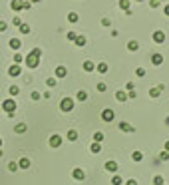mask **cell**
<instances>
[{
	"mask_svg": "<svg viewBox=\"0 0 169 185\" xmlns=\"http://www.w3.org/2000/svg\"><path fill=\"white\" fill-rule=\"evenodd\" d=\"M163 12H165V16H169V4H167L165 8H163Z\"/></svg>",
	"mask_w": 169,
	"mask_h": 185,
	"instance_id": "49",
	"label": "cell"
},
{
	"mask_svg": "<svg viewBox=\"0 0 169 185\" xmlns=\"http://www.w3.org/2000/svg\"><path fill=\"white\" fill-rule=\"evenodd\" d=\"M102 24H103V26H110L112 22H110V18H102Z\"/></svg>",
	"mask_w": 169,
	"mask_h": 185,
	"instance_id": "46",
	"label": "cell"
},
{
	"mask_svg": "<svg viewBox=\"0 0 169 185\" xmlns=\"http://www.w3.org/2000/svg\"><path fill=\"white\" fill-rule=\"evenodd\" d=\"M122 183H123V179L119 177V175H113L112 177V185H122Z\"/></svg>",
	"mask_w": 169,
	"mask_h": 185,
	"instance_id": "31",
	"label": "cell"
},
{
	"mask_svg": "<svg viewBox=\"0 0 169 185\" xmlns=\"http://www.w3.org/2000/svg\"><path fill=\"white\" fill-rule=\"evenodd\" d=\"M68 20H70V22H72V24H76V22H78V20H80L78 12H70V14H68Z\"/></svg>",
	"mask_w": 169,
	"mask_h": 185,
	"instance_id": "23",
	"label": "cell"
},
{
	"mask_svg": "<svg viewBox=\"0 0 169 185\" xmlns=\"http://www.w3.org/2000/svg\"><path fill=\"white\" fill-rule=\"evenodd\" d=\"M132 159H133V161H141V159H143V153H141V151H133V153H132Z\"/></svg>",
	"mask_w": 169,
	"mask_h": 185,
	"instance_id": "27",
	"label": "cell"
},
{
	"mask_svg": "<svg viewBox=\"0 0 169 185\" xmlns=\"http://www.w3.org/2000/svg\"><path fill=\"white\" fill-rule=\"evenodd\" d=\"M159 159H161V161H167V159H169V151H165V149H163L161 153H159Z\"/></svg>",
	"mask_w": 169,
	"mask_h": 185,
	"instance_id": "33",
	"label": "cell"
},
{
	"mask_svg": "<svg viewBox=\"0 0 169 185\" xmlns=\"http://www.w3.org/2000/svg\"><path fill=\"white\" fill-rule=\"evenodd\" d=\"M24 62H26V66H28L30 70H34V68H38V64H40V58H36V56H32V54H28V56L24 58Z\"/></svg>",
	"mask_w": 169,
	"mask_h": 185,
	"instance_id": "4",
	"label": "cell"
},
{
	"mask_svg": "<svg viewBox=\"0 0 169 185\" xmlns=\"http://www.w3.org/2000/svg\"><path fill=\"white\" fill-rule=\"evenodd\" d=\"M60 110H62V112H72L74 110V100H72V98H64V100L62 102H60Z\"/></svg>",
	"mask_w": 169,
	"mask_h": 185,
	"instance_id": "3",
	"label": "cell"
},
{
	"mask_svg": "<svg viewBox=\"0 0 169 185\" xmlns=\"http://www.w3.org/2000/svg\"><path fill=\"white\" fill-rule=\"evenodd\" d=\"M106 171L116 173V171H117V163H116V161H106Z\"/></svg>",
	"mask_w": 169,
	"mask_h": 185,
	"instance_id": "15",
	"label": "cell"
},
{
	"mask_svg": "<svg viewBox=\"0 0 169 185\" xmlns=\"http://www.w3.org/2000/svg\"><path fill=\"white\" fill-rule=\"evenodd\" d=\"M97 72H100V74H106V72H107V64H106V62L97 64Z\"/></svg>",
	"mask_w": 169,
	"mask_h": 185,
	"instance_id": "28",
	"label": "cell"
},
{
	"mask_svg": "<svg viewBox=\"0 0 169 185\" xmlns=\"http://www.w3.org/2000/svg\"><path fill=\"white\" fill-rule=\"evenodd\" d=\"M66 139L68 141H78V132H76V129H70L68 135H66Z\"/></svg>",
	"mask_w": 169,
	"mask_h": 185,
	"instance_id": "20",
	"label": "cell"
},
{
	"mask_svg": "<svg viewBox=\"0 0 169 185\" xmlns=\"http://www.w3.org/2000/svg\"><path fill=\"white\" fill-rule=\"evenodd\" d=\"M113 118H116V112H113L112 108H103V110H102V122L112 123V122H113Z\"/></svg>",
	"mask_w": 169,
	"mask_h": 185,
	"instance_id": "2",
	"label": "cell"
},
{
	"mask_svg": "<svg viewBox=\"0 0 169 185\" xmlns=\"http://www.w3.org/2000/svg\"><path fill=\"white\" fill-rule=\"evenodd\" d=\"M125 185H137V181H135V179H127V181H125Z\"/></svg>",
	"mask_w": 169,
	"mask_h": 185,
	"instance_id": "47",
	"label": "cell"
},
{
	"mask_svg": "<svg viewBox=\"0 0 169 185\" xmlns=\"http://www.w3.org/2000/svg\"><path fill=\"white\" fill-rule=\"evenodd\" d=\"M26 129H28L26 123H18V126L14 128V132H16V133H26Z\"/></svg>",
	"mask_w": 169,
	"mask_h": 185,
	"instance_id": "21",
	"label": "cell"
},
{
	"mask_svg": "<svg viewBox=\"0 0 169 185\" xmlns=\"http://www.w3.org/2000/svg\"><path fill=\"white\" fill-rule=\"evenodd\" d=\"M8 44H10V48H12V50L18 52V50H20V46H22V40H18V38H10Z\"/></svg>",
	"mask_w": 169,
	"mask_h": 185,
	"instance_id": "10",
	"label": "cell"
},
{
	"mask_svg": "<svg viewBox=\"0 0 169 185\" xmlns=\"http://www.w3.org/2000/svg\"><path fill=\"white\" fill-rule=\"evenodd\" d=\"M8 94H10V96H12V98H14V96H18V94H20V88H18V86H10V90H8Z\"/></svg>",
	"mask_w": 169,
	"mask_h": 185,
	"instance_id": "26",
	"label": "cell"
},
{
	"mask_svg": "<svg viewBox=\"0 0 169 185\" xmlns=\"http://www.w3.org/2000/svg\"><path fill=\"white\" fill-rule=\"evenodd\" d=\"M54 74H56V78H60V80H62V78H66V76H68V70H66V66H58Z\"/></svg>",
	"mask_w": 169,
	"mask_h": 185,
	"instance_id": "9",
	"label": "cell"
},
{
	"mask_svg": "<svg viewBox=\"0 0 169 185\" xmlns=\"http://www.w3.org/2000/svg\"><path fill=\"white\" fill-rule=\"evenodd\" d=\"M161 92H163V86L159 84V86H155V88H151V90H149V96H151V98H159V96H161Z\"/></svg>",
	"mask_w": 169,
	"mask_h": 185,
	"instance_id": "12",
	"label": "cell"
},
{
	"mask_svg": "<svg viewBox=\"0 0 169 185\" xmlns=\"http://www.w3.org/2000/svg\"><path fill=\"white\" fill-rule=\"evenodd\" d=\"M153 185H163V177L161 175H155L153 177Z\"/></svg>",
	"mask_w": 169,
	"mask_h": 185,
	"instance_id": "39",
	"label": "cell"
},
{
	"mask_svg": "<svg viewBox=\"0 0 169 185\" xmlns=\"http://www.w3.org/2000/svg\"><path fill=\"white\" fill-rule=\"evenodd\" d=\"M119 8L125 10V12H129V0H119Z\"/></svg>",
	"mask_w": 169,
	"mask_h": 185,
	"instance_id": "25",
	"label": "cell"
},
{
	"mask_svg": "<svg viewBox=\"0 0 169 185\" xmlns=\"http://www.w3.org/2000/svg\"><path fill=\"white\" fill-rule=\"evenodd\" d=\"M46 86H48V88H54V86H56V78H48L46 80Z\"/></svg>",
	"mask_w": 169,
	"mask_h": 185,
	"instance_id": "36",
	"label": "cell"
},
{
	"mask_svg": "<svg viewBox=\"0 0 169 185\" xmlns=\"http://www.w3.org/2000/svg\"><path fill=\"white\" fill-rule=\"evenodd\" d=\"M127 50H132V52L139 50V42H137V40H129V42H127Z\"/></svg>",
	"mask_w": 169,
	"mask_h": 185,
	"instance_id": "18",
	"label": "cell"
},
{
	"mask_svg": "<svg viewBox=\"0 0 169 185\" xmlns=\"http://www.w3.org/2000/svg\"><path fill=\"white\" fill-rule=\"evenodd\" d=\"M18 167H20V169H28V167H30V159H28V157H22V159L18 161Z\"/></svg>",
	"mask_w": 169,
	"mask_h": 185,
	"instance_id": "17",
	"label": "cell"
},
{
	"mask_svg": "<svg viewBox=\"0 0 169 185\" xmlns=\"http://www.w3.org/2000/svg\"><path fill=\"white\" fill-rule=\"evenodd\" d=\"M20 32H22V34H30V26L22 22V26H20Z\"/></svg>",
	"mask_w": 169,
	"mask_h": 185,
	"instance_id": "32",
	"label": "cell"
},
{
	"mask_svg": "<svg viewBox=\"0 0 169 185\" xmlns=\"http://www.w3.org/2000/svg\"><path fill=\"white\" fill-rule=\"evenodd\" d=\"M2 108H4V112H6L8 118H14V113H16V102L12 100V98L4 100V102H2Z\"/></svg>",
	"mask_w": 169,
	"mask_h": 185,
	"instance_id": "1",
	"label": "cell"
},
{
	"mask_svg": "<svg viewBox=\"0 0 169 185\" xmlns=\"http://www.w3.org/2000/svg\"><path fill=\"white\" fill-rule=\"evenodd\" d=\"M90 149L94 151V153H100V151H102V145H100V143H96V141H94V143L90 145Z\"/></svg>",
	"mask_w": 169,
	"mask_h": 185,
	"instance_id": "30",
	"label": "cell"
},
{
	"mask_svg": "<svg viewBox=\"0 0 169 185\" xmlns=\"http://www.w3.org/2000/svg\"><path fill=\"white\" fill-rule=\"evenodd\" d=\"M12 24H14V26H18V28H20V26H22V20H20V18H18V16H14V20H12Z\"/></svg>",
	"mask_w": 169,
	"mask_h": 185,
	"instance_id": "40",
	"label": "cell"
},
{
	"mask_svg": "<svg viewBox=\"0 0 169 185\" xmlns=\"http://www.w3.org/2000/svg\"><path fill=\"white\" fill-rule=\"evenodd\" d=\"M151 38H153V42H155V44H163V42H165V34H163L161 30H155Z\"/></svg>",
	"mask_w": 169,
	"mask_h": 185,
	"instance_id": "6",
	"label": "cell"
},
{
	"mask_svg": "<svg viewBox=\"0 0 169 185\" xmlns=\"http://www.w3.org/2000/svg\"><path fill=\"white\" fill-rule=\"evenodd\" d=\"M151 64H153V66H161V64H163V56H161V54H153V56H151Z\"/></svg>",
	"mask_w": 169,
	"mask_h": 185,
	"instance_id": "13",
	"label": "cell"
},
{
	"mask_svg": "<svg viewBox=\"0 0 169 185\" xmlns=\"http://www.w3.org/2000/svg\"><path fill=\"white\" fill-rule=\"evenodd\" d=\"M76 36H78V34H76V32H68V34H66V38H68V40H76Z\"/></svg>",
	"mask_w": 169,
	"mask_h": 185,
	"instance_id": "42",
	"label": "cell"
},
{
	"mask_svg": "<svg viewBox=\"0 0 169 185\" xmlns=\"http://www.w3.org/2000/svg\"><path fill=\"white\" fill-rule=\"evenodd\" d=\"M22 62H24V58L20 56L18 52H16V54H14V64H22Z\"/></svg>",
	"mask_w": 169,
	"mask_h": 185,
	"instance_id": "35",
	"label": "cell"
},
{
	"mask_svg": "<svg viewBox=\"0 0 169 185\" xmlns=\"http://www.w3.org/2000/svg\"><path fill=\"white\" fill-rule=\"evenodd\" d=\"M72 177H74V179H78V181H82V179H86V173H84V169L76 167V169L72 171Z\"/></svg>",
	"mask_w": 169,
	"mask_h": 185,
	"instance_id": "8",
	"label": "cell"
},
{
	"mask_svg": "<svg viewBox=\"0 0 169 185\" xmlns=\"http://www.w3.org/2000/svg\"><path fill=\"white\" fill-rule=\"evenodd\" d=\"M135 2H143V0H135Z\"/></svg>",
	"mask_w": 169,
	"mask_h": 185,
	"instance_id": "54",
	"label": "cell"
},
{
	"mask_svg": "<svg viewBox=\"0 0 169 185\" xmlns=\"http://www.w3.org/2000/svg\"><path fill=\"white\" fill-rule=\"evenodd\" d=\"M94 141H96V143H102V141H103V133L102 132H96L94 133Z\"/></svg>",
	"mask_w": 169,
	"mask_h": 185,
	"instance_id": "29",
	"label": "cell"
},
{
	"mask_svg": "<svg viewBox=\"0 0 169 185\" xmlns=\"http://www.w3.org/2000/svg\"><path fill=\"white\" fill-rule=\"evenodd\" d=\"M8 169H10V171H18V163H16V161H10V163H8Z\"/></svg>",
	"mask_w": 169,
	"mask_h": 185,
	"instance_id": "34",
	"label": "cell"
},
{
	"mask_svg": "<svg viewBox=\"0 0 169 185\" xmlns=\"http://www.w3.org/2000/svg\"><path fill=\"white\" fill-rule=\"evenodd\" d=\"M165 123H167V126H169V118H165Z\"/></svg>",
	"mask_w": 169,
	"mask_h": 185,
	"instance_id": "51",
	"label": "cell"
},
{
	"mask_svg": "<svg viewBox=\"0 0 169 185\" xmlns=\"http://www.w3.org/2000/svg\"><path fill=\"white\" fill-rule=\"evenodd\" d=\"M30 98H32V100H40V94H38V92H32Z\"/></svg>",
	"mask_w": 169,
	"mask_h": 185,
	"instance_id": "45",
	"label": "cell"
},
{
	"mask_svg": "<svg viewBox=\"0 0 169 185\" xmlns=\"http://www.w3.org/2000/svg\"><path fill=\"white\" fill-rule=\"evenodd\" d=\"M32 2H40V0H30V4H32Z\"/></svg>",
	"mask_w": 169,
	"mask_h": 185,
	"instance_id": "52",
	"label": "cell"
},
{
	"mask_svg": "<svg viewBox=\"0 0 169 185\" xmlns=\"http://www.w3.org/2000/svg\"><path fill=\"white\" fill-rule=\"evenodd\" d=\"M6 28H8V24H6V22H2V20H0V32H4Z\"/></svg>",
	"mask_w": 169,
	"mask_h": 185,
	"instance_id": "44",
	"label": "cell"
},
{
	"mask_svg": "<svg viewBox=\"0 0 169 185\" xmlns=\"http://www.w3.org/2000/svg\"><path fill=\"white\" fill-rule=\"evenodd\" d=\"M135 76H137V78H143V76H145V68H137V70H135Z\"/></svg>",
	"mask_w": 169,
	"mask_h": 185,
	"instance_id": "38",
	"label": "cell"
},
{
	"mask_svg": "<svg viewBox=\"0 0 169 185\" xmlns=\"http://www.w3.org/2000/svg\"><path fill=\"white\" fill-rule=\"evenodd\" d=\"M119 129H122V132H129V133L135 132V128H133V126H129L127 122H122V123H119Z\"/></svg>",
	"mask_w": 169,
	"mask_h": 185,
	"instance_id": "14",
	"label": "cell"
},
{
	"mask_svg": "<svg viewBox=\"0 0 169 185\" xmlns=\"http://www.w3.org/2000/svg\"><path fill=\"white\" fill-rule=\"evenodd\" d=\"M107 90V86L103 84V82H100V84H97V92H106Z\"/></svg>",
	"mask_w": 169,
	"mask_h": 185,
	"instance_id": "41",
	"label": "cell"
},
{
	"mask_svg": "<svg viewBox=\"0 0 169 185\" xmlns=\"http://www.w3.org/2000/svg\"><path fill=\"white\" fill-rule=\"evenodd\" d=\"M159 2H161V0H149V6L151 8H157V6H159Z\"/></svg>",
	"mask_w": 169,
	"mask_h": 185,
	"instance_id": "43",
	"label": "cell"
},
{
	"mask_svg": "<svg viewBox=\"0 0 169 185\" xmlns=\"http://www.w3.org/2000/svg\"><path fill=\"white\" fill-rule=\"evenodd\" d=\"M74 42H76V46H80V48H82V46H86V38L82 36V34H80V36H76V40H74Z\"/></svg>",
	"mask_w": 169,
	"mask_h": 185,
	"instance_id": "24",
	"label": "cell"
},
{
	"mask_svg": "<svg viewBox=\"0 0 169 185\" xmlns=\"http://www.w3.org/2000/svg\"><path fill=\"white\" fill-rule=\"evenodd\" d=\"M76 100H78V102H86V100H88V94H86V92H78V94H76Z\"/></svg>",
	"mask_w": 169,
	"mask_h": 185,
	"instance_id": "22",
	"label": "cell"
},
{
	"mask_svg": "<svg viewBox=\"0 0 169 185\" xmlns=\"http://www.w3.org/2000/svg\"><path fill=\"white\" fill-rule=\"evenodd\" d=\"M22 6H24L22 0H12V2H10V8H12L14 12H20V10H22Z\"/></svg>",
	"mask_w": 169,
	"mask_h": 185,
	"instance_id": "11",
	"label": "cell"
},
{
	"mask_svg": "<svg viewBox=\"0 0 169 185\" xmlns=\"http://www.w3.org/2000/svg\"><path fill=\"white\" fill-rule=\"evenodd\" d=\"M62 141H64V138H62V135L54 133V135H50V139H48V143H50L52 148H60V145H62Z\"/></svg>",
	"mask_w": 169,
	"mask_h": 185,
	"instance_id": "5",
	"label": "cell"
},
{
	"mask_svg": "<svg viewBox=\"0 0 169 185\" xmlns=\"http://www.w3.org/2000/svg\"><path fill=\"white\" fill-rule=\"evenodd\" d=\"M116 100L117 102H125V100H127V92H123V90L116 92Z\"/></svg>",
	"mask_w": 169,
	"mask_h": 185,
	"instance_id": "19",
	"label": "cell"
},
{
	"mask_svg": "<svg viewBox=\"0 0 169 185\" xmlns=\"http://www.w3.org/2000/svg\"><path fill=\"white\" fill-rule=\"evenodd\" d=\"M0 148H2V139H0Z\"/></svg>",
	"mask_w": 169,
	"mask_h": 185,
	"instance_id": "55",
	"label": "cell"
},
{
	"mask_svg": "<svg viewBox=\"0 0 169 185\" xmlns=\"http://www.w3.org/2000/svg\"><path fill=\"white\" fill-rule=\"evenodd\" d=\"M84 70H86V72H94V70H96V64L92 62V60H86V62H84Z\"/></svg>",
	"mask_w": 169,
	"mask_h": 185,
	"instance_id": "16",
	"label": "cell"
},
{
	"mask_svg": "<svg viewBox=\"0 0 169 185\" xmlns=\"http://www.w3.org/2000/svg\"><path fill=\"white\" fill-rule=\"evenodd\" d=\"M30 54H32V56H36V58H40L42 56V50H40V48H34V50H30Z\"/></svg>",
	"mask_w": 169,
	"mask_h": 185,
	"instance_id": "37",
	"label": "cell"
},
{
	"mask_svg": "<svg viewBox=\"0 0 169 185\" xmlns=\"http://www.w3.org/2000/svg\"><path fill=\"white\" fill-rule=\"evenodd\" d=\"M20 72H22V70H20L18 64H12V66L8 68V76H10V78H16V76H20Z\"/></svg>",
	"mask_w": 169,
	"mask_h": 185,
	"instance_id": "7",
	"label": "cell"
},
{
	"mask_svg": "<svg viewBox=\"0 0 169 185\" xmlns=\"http://www.w3.org/2000/svg\"><path fill=\"white\" fill-rule=\"evenodd\" d=\"M32 8V4L30 2H24V6H22V10H30Z\"/></svg>",
	"mask_w": 169,
	"mask_h": 185,
	"instance_id": "48",
	"label": "cell"
},
{
	"mask_svg": "<svg viewBox=\"0 0 169 185\" xmlns=\"http://www.w3.org/2000/svg\"><path fill=\"white\" fill-rule=\"evenodd\" d=\"M0 157H2V148H0Z\"/></svg>",
	"mask_w": 169,
	"mask_h": 185,
	"instance_id": "53",
	"label": "cell"
},
{
	"mask_svg": "<svg viewBox=\"0 0 169 185\" xmlns=\"http://www.w3.org/2000/svg\"><path fill=\"white\" fill-rule=\"evenodd\" d=\"M165 151H169V139L165 141Z\"/></svg>",
	"mask_w": 169,
	"mask_h": 185,
	"instance_id": "50",
	"label": "cell"
}]
</instances>
